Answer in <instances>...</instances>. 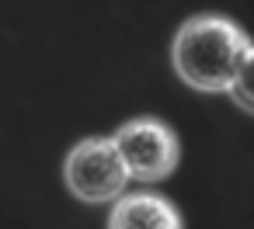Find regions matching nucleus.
<instances>
[{"label": "nucleus", "mask_w": 254, "mask_h": 229, "mask_svg": "<svg viewBox=\"0 0 254 229\" xmlns=\"http://www.w3.org/2000/svg\"><path fill=\"white\" fill-rule=\"evenodd\" d=\"M251 39L223 14L188 18L171 42V66L181 84L198 94H226Z\"/></svg>", "instance_id": "obj_1"}, {"label": "nucleus", "mask_w": 254, "mask_h": 229, "mask_svg": "<svg viewBox=\"0 0 254 229\" xmlns=\"http://www.w3.org/2000/svg\"><path fill=\"white\" fill-rule=\"evenodd\" d=\"M112 142L126 163L129 181H139V184L167 181L181 163L178 132L164 118H153V115H139V118L122 122L115 129Z\"/></svg>", "instance_id": "obj_2"}, {"label": "nucleus", "mask_w": 254, "mask_h": 229, "mask_svg": "<svg viewBox=\"0 0 254 229\" xmlns=\"http://www.w3.org/2000/svg\"><path fill=\"white\" fill-rule=\"evenodd\" d=\"M63 184L66 191L84 201V205H108L115 201L126 184H129V174H126V163L112 142V136H91V139H80L66 160H63Z\"/></svg>", "instance_id": "obj_3"}, {"label": "nucleus", "mask_w": 254, "mask_h": 229, "mask_svg": "<svg viewBox=\"0 0 254 229\" xmlns=\"http://www.w3.org/2000/svg\"><path fill=\"white\" fill-rule=\"evenodd\" d=\"M108 229H185L178 205L153 191H122L112 201Z\"/></svg>", "instance_id": "obj_4"}, {"label": "nucleus", "mask_w": 254, "mask_h": 229, "mask_svg": "<svg viewBox=\"0 0 254 229\" xmlns=\"http://www.w3.org/2000/svg\"><path fill=\"white\" fill-rule=\"evenodd\" d=\"M226 94L233 97V104H237L240 111L254 115V42L244 49L240 66H237V73H233V80H230Z\"/></svg>", "instance_id": "obj_5"}]
</instances>
